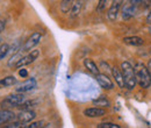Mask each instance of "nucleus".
<instances>
[{"mask_svg":"<svg viewBox=\"0 0 151 128\" xmlns=\"http://www.w3.org/2000/svg\"><path fill=\"white\" fill-rule=\"evenodd\" d=\"M134 68H135L137 84L142 89H149L151 85V77L149 70H148V67H145L143 63L138 62V63H136V65Z\"/></svg>","mask_w":151,"mask_h":128,"instance_id":"obj_1","label":"nucleus"},{"mask_svg":"<svg viewBox=\"0 0 151 128\" xmlns=\"http://www.w3.org/2000/svg\"><path fill=\"white\" fill-rule=\"evenodd\" d=\"M121 71L124 78V84L128 90H134V88L137 84L136 79V73H135V68L132 67L129 62H122L121 64Z\"/></svg>","mask_w":151,"mask_h":128,"instance_id":"obj_2","label":"nucleus"},{"mask_svg":"<svg viewBox=\"0 0 151 128\" xmlns=\"http://www.w3.org/2000/svg\"><path fill=\"white\" fill-rule=\"evenodd\" d=\"M24 100H26L24 93L15 92V93H13V94L7 95V97L0 103V106H1V108L11 110V108H13V107H19Z\"/></svg>","mask_w":151,"mask_h":128,"instance_id":"obj_3","label":"nucleus"},{"mask_svg":"<svg viewBox=\"0 0 151 128\" xmlns=\"http://www.w3.org/2000/svg\"><path fill=\"white\" fill-rule=\"evenodd\" d=\"M41 38H42V34L38 33V32H34L30 36L24 41V43H23V46L21 47L20 50L23 51V53H29L30 50H33L38 43H40Z\"/></svg>","mask_w":151,"mask_h":128,"instance_id":"obj_4","label":"nucleus"},{"mask_svg":"<svg viewBox=\"0 0 151 128\" xmlns=\"http://www.w3.org/2000/svg\"><path fill=\"white\" fill-rule=\"evenodd\" d=\"M38 56H40V50H37V49H33V50H30L27 55L21 56V58L18 61V63L15 64L14 68H19V69L20 68H24L26 65H29V64L34 63V62L38 58Z\"/></svg>","mask_w":151,"mask_h":128,"instance_id":"obj_5","label":"nucleus"},{"mask_svg":"<svg viewBox=\"0 0 151 128\" xmlns=\"http://www.w3.org/2000/svg\"><path fill=\"white\" fill-rule=\"evenodd\" d=\"M137 11H138V6L132 4V1H127V2H123L122 7H121V15L123 20H129V19L134 18L136 14H137Z\"/></svg>","mask_w":151,"mask_h":128,"instance_id":"obj_6","label":"nucleus"},{"mask_svg":"<svg viewBox=\"0 0 151 128\" xmlns=\"http://www.w3.org/2000/svg\"><path fill=\"white\" fill-rule=\"evenodd\" d=\"M123 5V0H113L109 9H108V13H107V18L109 21L114 22L116 19H117V15L121 11V7Z\"/></svg>","mask_w":151,"mask_h":128,"instance_id":"obj_7","label":"nucleus"},{"mask_svg":"<svg viewBox=\"0 0 151 128\" xmlns=\"http://www.w3.org/2000/svg\"><path fill=\"white\" fill-rule=\"evenodd\" d=\"M37 86V82L35 78H28L27 80H24L22 84H20L19 86L15 89V92H21V93H26V92L33 91L34 89H36Z\"/></svg>","mask_w":151,"mask_h":128,"instance_id":"obj_8","label":"nucleus"},{"mask_svg":"<svg viewBox=\"0 0 151 128\" xmlns=\"http://www.w3.org/2000/svg\"><path fill=\"white\" fill-rule=\"evenodd\" d=\"M95 79H96L98 84H99L102 89H105V90H112L114 88V84H113V82H112V79H111L106 73H98V74L95 76Z\"/></svg>","mask_w":151,"mask_h":128,"instance_id":"obj_9","label":"nucleus"},{"mask_svg":"<svg viewBox=\"0 0 151 128\" xmlns=\"http://www.w3.org/2000/svg\"><path fill=\"white\" fill-rule=\"evenodd\" d=\"M36 116V113L33 110H22L19 114L17 115V120L21 121L24 126V124H28V122H32Z\"/></svg>","mask_w":151,"mask_h":128,"instance_id":"obj_10","label":"nucleus"},{"mask_svg":"<svg viewBox=\"0 0 151 128\" xmlns=\"http://www.w3.org/2000/svg\"><path fill=\"white\" fill-rule=\"evenodd\" d=\"M15 114L14 112H12L11 110H7V108H1L0 110V126L2 125H7L8 122L13 121L15 119Z\"/></svg>","mask_w":151,"mask_h":128,"instance_id":"obj_11","label":"nucleus"},{"mask_svg":"<svg viewBox=\"0 0 151 128\" xmlns=\"http://www.w3.org/2000/svg\"><path fill=\"white\" fill-rule=\"evenodd\" d=\"M84 115L87 118H100L106 115V110L102 107H91L84 111Z\"/></svg>","mask_w":151,"mask_h":128,"instance_id":"obj_12","label":"nucleus"},{"mask_svg":"<svg viewBox=\"0 0 151 128\" xmlns=\"http://www.w3.org/2000/svg\"><path fill=\"white\" fill-rule=\"evenodd\" d=\"M112 74H113L114 79L117 84V86L120 89H124L126 88V84H124V78H123V74H122V71L117 68H112Z\"/></svg>","mask_w":151,"mask_h":128,"instance_id":"obj_13","label":"nucleus"},{"mask_svg":"<svg viewBox=\"0 0 151 128\" xmlns=\"http://www.w3.org/2000/svg\"><path fill=\"white\" fill-rule=\"evenodd\" d=\"M123 42L132 47H141L144 44V40L139 36H127L123 38Z\"/></svg>","mask_w":151,"mask_h":128,"instance_id":"obj_14","label":"nucleus"},{"mask_svg":"<svg viewBox=\"0 0 151 128\" xmlns=\"http://www.w3.org/2000/svg\"><path fill=\"white\" fill-rule=\"evenodd\" d=\"M84 65H85V68H86L90 72L92 73V74H94V76H96L98 73H100V69L96 67V64H95L91 58H85V59H84Z\"/></svg>","mask_w":151,"mask_h":128,"instance_id":"obj_15","label":"nucleus"},{"mask_svg":"<svg viewBox=\"0 0 151 128\" xmlns=\"http://www.w3.org/2000/svg\"><path fill=\"white\" fill-rule=\"evenodd\" d=\"M81 8H83V1L81 0H75L71 9H70V17L72 19L77 18L80 12H81Z\"/></svg>","mask_w":151,"mask_h":128,"instance_id":"obj_16","label":"nucleus"},{"mask_svg":"<svg viewBox=\"0 0 151 128\" xmlns=\"http://www.w3.org/2000/svg\"><path fill=\"white\" fill-rule=\"evenodd\" d=\"M17 83H18V79H17L14 76H7V77L0 79V89L13 86V85H15Z\"/></svg>","mask_w":151,"mask_h":128,"instance_id":"obj_17","label":"nucleus"},{"mask_svg":"<svg viewBox=\"0 0 151 128\" xmlns=\"http://www.w3.org/2000/svg\"><path fill=\"white\" fill-rule=\"evenodd\" d=\"M93 105L98 106V107H102V108H107L111 106V101L105 97V95H100L98 99H94L93 101Z\"/></svg>","mask_w":151,"mask_h":128,"instance_id":"obj_18","label":"nucleus"},{"mask_svg":"<svg viewBox=\"0 0 151 128\" xmlns=\"http://www.w3.org/2000/svg\"><path fill=\"white\" fill-rule=\"evenodd\" d=\"M73 2H75V0H62V2H60V11L63 13H69L71 7H72V5H73Z\"/></svg>","mask_w":151,"mask_h":128,"instance_id":"obj_19","label":"nucleus"},{"mask_svg":"<svg viewBox=\"0 0 151 128\" xmlns=\"http://www.w3.org/2000/svg\"><path fill=\"white\" fill-rule=\"evenodd\" d=\"M37 104H38L37 100H24V101L19 106V108L21 111L22 110H32V108L35 107Z\"/></svg>","mask_w":151,"mask_h":128,"instance_id":"obj_20","label":"nucleus"},{"mask_svg":"<svg viewBox=\"0 0 151 128\" xmlns=\"http://www.w3.org/2000/svg\"><path fill=\"white\" fill-rule=\"evenodd\" d=\"M9 50H11V48H9L8 43H1L0 44V61L4 59L7 56V54L9 53Z\"/></svg>","mask_w":151,"mask_h":128,"instance_id":"obj_21","label":"nucleus"},{"mask_svg":"<svg viewBox=\"0 0 151 128\" xmlns=\"http://www.w3.org/2000/svg\"><path fill=\"white\" fill-rule=\"evenodd\" d=\"M49 125H45V122L43 120H40V121H34L32 122L30 125H24L23 127L26 128H43V127H47Z\"/></svg>","mask_w":151,"mask_h":128,"instance_id":"obj_22","label":"nucleus"},{"mask_svg":"<svg viewBox=\"0 0 151 128\" xmlns=\"http://www.w3.org/2000/svg\"><path fill=\"white\" fill-rule=\"evenodd\" d=\"M107 2L108 0H99L98 5H96V12L98 13H101L106 9V6H107Z\"/></svg>","mask_w":151,"mask_h":128,"instance_id":"obj_23","label":"nucleus"},{"mask_svg":"<svg viewBox=\"0 0 151 128\" xmlns=\"http://www.w3.org/2000/svg\"><path fill=\"white\" fill-rule=\"evenodd\" d=\"M20 58H21V55H20V54H15V55H13L12 57H11V59L8 61V67H9V68L15 67V64L18 63V61H19Z\"/></svg>","mask_w":151,"mask_h":128,"instance_id":"obj_24","label":"nucleus"},{"mask_svg":"<svg viewBox=\"0 0 151 128\" xmlns=\"http://www.w3.org/2000/svg\"><path fill=\"white\" fill-rule=\"evenodd\" d=\"M6 128H21L23 127V124L19 121V120H15V121H11V122H8V125H6L5 126Z\"/></svg>","mask_w":151,"mask_h":128,"instance_id":"obj_25","label":"nucleus"},{"mask_svg":"<svg viewBox=\"0 0 151 128\" xmlns=\"http://www.w3.org/2000/svg\"><path fill=\"white\" fill-rule=\"evenodd\" d=\"M98 128H120V126L113 122H101L98 125Z\"/></svg>","mask_w":151,"mask_h":128,"instance_id":"obj_26","label":"nucleus"},{"mask_svg":"<svg viewBox=\"0 0 151 128\" xmlns=\"http://www.w3.org/2000/svg\"><path fill=\"white\" fill-rule=\"evenodd\" d=\"M19 76L20 77H22V78H26V77H28V71L26 70V69H21L20 68V70H19Z\"/></svg>","mask_w":151,"mask_h":128,"instance_id":"obj_27","label":"nucleus"},{"mask_svg":"<svg viewBox=\"0 0 151 128\" xmlns=\"http://www.w3.org/2000/svg\"><path fill=\"white\" fill-rule=\"evenodd\" d=\"M141 4H143V6L147 8V7H149L151 4V0H141Z\"/></svg>","mask_w":151,"mask_h":128,"instance_id":"obj_28","label":"nucleus"},{"mask_svg":"<svg viewBox=\"0 0 151 128\" xmlns=\"http://www.w3.org/2000/svg\"><path fill=\"white\" fill-rule=\"evenodd\" d=\"M5 21H2V20H0V34L4 32V29H5Z\"/></svg>","mask_w":151,"mask_h":128,"instance_id":"obj_29","label":"nucleus"},{"mask_svg":"<svg viewBox=\"0 0 151 128\" xmlns=\"http://www.w3.org/2000/svg\"><path fill=\"white\" fill-rule=\"evenodd\" d=\"M147 22H148V23H151V9H150V12L148 13V15H147Z\"/></svg>","mask_w":151,"mask_h":128,"instance_id":"obj_30","label":"nucleus"},{"mask_svg":"<svg viewBox=\"0 0 151 128\" xmlns=\"http://www.w3.org/2000/svg\"><path fill=\"white\" fill-rule=\"evenodd\" d=\"M148 70H149V73H150V77H151V59H149V62H148Z\"/></svg>","mask_w":151,"mask_h":128,"instance_id":"obj_31","label":"nucleus"},{"mask_svg":"<svg viewBox=\"0 0 151 128\" xmlns=\"http://www.w3.org/2000/svg\"><path fill=\"white\" fill-rule=\"evenodd\" d=\"M129 1H132V4H135V5H137V6L141 4V0H129Z\"/></svg>","mask_w":151,"mask_h":128,"instance_id":"obj_32","label":"nucleus"},{"mask_svg":"<svg viewBox=\"0 0 151 128\" xmlns=\"http://www.w3.org/2000/svg\"><path fill=\"white\" fill-rule=\"evenodd\" d=\"M149 33H150L151 35V23H149Z\"/></svg>","mask_w":151,"mask_h":128,"instance_id":"obj_33","label":"nucleus"},{"mask_svg":"<svg viewBox=\"0 0 151 128\" xmlns=\"http://www.w3.org/2000/svg\"><path fill=\"white\" fill-rule=\"evenodd\" d=\"M0 44H1V37H0Z\"/></svg>","mask_w":151,"mask_h":128,"instance_id":"obj_34","label":"nucleus"}]
</instances>
